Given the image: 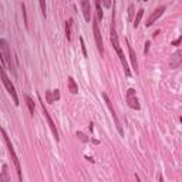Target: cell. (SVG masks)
Masks as SVG:
<instances>
[{
    "mask_svg": "<svg viewBox=\"0 0 182 182\" xmlns=\"http://www.w3.org/2000/svg\"><path fill=\"white\" fill-rule=\"evenodd\" d=\"M2 135H3V141H4V144H6L7 150H9L10 157H12V160H13V164H14V166H16L17 176H19V179H20V181H22V179H23V175H22V166H20V161H19V158H17L16 152H14V148H13L12 142H10V138L7 137L6 131H4V128H3V130H2Z\"/></svg>",
    "mask_w": 182,
    "mask_h": 182,
    "instance_id": "3957f363",
    "label": "cell"
},
{
    "mask_svg": "<svg viewBox=\"0 0 182 182\" xmlns=\"http://www.w3.org/2000/svg\"><path fill=\"white\" fill-rule=\"evenodd\" d=\"M145 2H147V0H145Z\"/></svg>",
    "mask_w": 182,
    "mask_h": 182,
    "instance_id": "4dcf8cb0",
    "label": "cell"
},
{
    "mask_svg": "<svg viewBox=\"0 0 182 182\" xmlns=\"http://www.w3.org/2000/svg\"><path fill=\"white\" fill-rule=\"evenodd\" d=\"M164 12H165V6H161V7H158V9H155L152 13H151V16L148 17L147 23H145V26H147V27H150V26H152L154 23L157 22V20L160 19V17L164 14Z\"/></svg>",
    "mask_w": 182,
    "mask_h": 182,
    "instance_id": "ba28073f",
    "label": "cell"
},
{
    "mask_svg": "<svg viewBox=\"0 0 182 182\" xmlns=\"http://www.w3.org/2000/svg\"><path fill=\"white\" fill-rule=\"evenodd\" d=\"M43 114H44V117H46V120H47V122H48V127H50V130H51V132H53V135H54V138H56V141L58 142V140H60V137H58V132H57V128H56V125H54V121L51 120V117H50V114H48V111L46 110V107H44V104H43Z\"/></svg>",
    "mask_w": 182,
    "mask_h": 182,
    "instance_id": "30bf717a",
    "label": "cell"
},
{
    "mask_svg": "<svg viewBox=\"0 0 182 182\" xmlns=\"http://www.w3.org/2000/svg\"><path fill=\"white\" fill-rule=\"evenodd\" d=\"M67 86H68V91H70L71 94H77V93H78V86H77L76 80H74L73 77H68Z\"/></svg>",
    "mask_w": 182,
    "mask_h": 182,
    "instance_id": "4fadbf2b",
    "label": "cell"
},
{
    "mask_svg": "<svg viewBox=\"0 0 182 182\" xmlns=\"http://www.w3.org/2000/svg\"><path fill=\"white\" fill-rule=\"evenodd\" d=\"M90 131H93V130H94V124H93V122H90Z\"/></svg>",
    "mask_w": 182,
    "mask_h": 182,
    "instance_id": "f1b7e54d",
    "label": "cell"
},
{
    "mask_svg": "<svg viewBox=\"0 0 182 182\" xmlns=\"http://www.w3.org/2000/svg\"><path fill=\"white\" fill-rule=\"evenodd\" d=\"M46 97H47V101L50 102V104H53V102L56 101V100H54V96L51 94V91H46Z\"/></svg>",
    "mask_w": 182,
    "mask_h": 182,
    "instance_id": "ffe728a7",
    "label": "cell"
},
{
    "mask_svg": "<svg viewBox=\"0 0 182 182\" xmlns=\"http://www.w3.org/2000/svg\"><path fill=\"white\" fill-rule=\"evenodd\" d=\"M0 50H2V54H0V60H2V67L7 68L13 73V76H16V67H14V63H13V57H12V51L9 48V44L4 38L0 40Z\"/></svg>",
    "mask_w": 182,
    "mask_h": 182,
    "instance_id": "6da1fadb",
    "label": "cell"
},
{
    "mask_svg": "<svg viewBox=\"0 0 182 182\" xmlns=\"http://www.w3.org/2000/svg\"><path fill=\"white\" fill-rule=\"evenodd\" d=\"M104 2V6L106 7H111V0H102Z\"/></svg>",
    "mask_w": 182,
    "mask_h": 182,
    "instance_id": "83f0119b",
    "label": "cell"
},
{
    "mask_svg": "<svg viewBox=\"0 0 182 182\" xmlns=\"http://www.w3.org/2000/svg\"><path fill=\"white\" fill-rule=\"evenodd\" d=\"M96 7H97V19L102 20L104 14H102V9H101V0H96Z\"/></svg>",
    "mask_w": 182,
    "mask_h": 182,
    "instance_id": "ac0fdd59",
    "label": "cell"
},
{
    "mask_svg": "<svg viewBox=\"0 0 182 182\" xmlns=\"http://www.w3.org/2000/svg\"><path fill=\"white\" fill-rule=\"evenodd\" d=\"M182 66V50H176L172 56H171V61H170V67L172 70L181 67Z\"/></svg>",
    "mask_w": 182,
    "mask_h": 182,
    "instance_id": "9c48e42d",
    "label": "cell"
},
{
    "mask_svg": "<svg viewBox=\"0 0 182 182\" xmlns=\"http://www.w3.org/2000/svg\"><path fill=\"white\" fill-rule=\"evenodd\" d=\"M77 137L80 138V140L83 141V142H88V138H87V135H86V134H83V132L78 131V132H77Z\"/></svg>",
    "mask_w": 182,
    "mask_h": 182,
    "instance_id": "7402d4cb",
    "label": "cell"
},
{
    "mask_svg": "<svg viewBox=\"0 0 182 182\" xmlns=\"http://www.w3.org/2000/svg\"><path fill=\"white\" fill-rule=\"evenodd\" d=\"M93 30H94V37H96V43H97V48H98L100 54H104V44H102V37H101V32L98 29V19H94L93 22Z\"/></svg>",
    "mask_w": 182,
    "mask_h": 182,
    "instance_id": "8992f818",
    "label": "cell"
},
{
    "mask_svg": "<svg viewBox=\"0 0 182 182\" xmlns=\"http://www.w3.org/2000/svg\"><path fill=\"white\" fill-rule=\"evenodd\" d=\"M179 120H181V122H182V117H181V118H179Z\"/></svg>",
    "mask_w": 182,
    "mask_h": 182,
    "instance_id": "f546056e",
    "label": "cell"
},
{
    "mask_svg": "<svg viewBox=\"0 0 182 182\" xmlns=\"http://www.w3.org/2000/svg\"><path fill=\"white\" fill-rule=\"evenodd\" d=\"M22 10H23V16H24V26L29 27V23H27V13H26V6L22 4Z\"/></svg>",
    "mask_w": 182,
    "mask_h": 182,
    "instance_id": "603a6c76",
    "label": "cell"
},
{
    "mask_svg": "<svg viewBox=\"0 0 182 182\" xmlns=\"http://www.w3.org/2000/svg\"><path fill=\"white\" fill-rule=\"evenodd\" d=\"M80 44H81V48H83L84 57H87V50H86V46H84V38L83 37H80Z\"/></svg>",
    "mask_w": 182,
    "mask_h": 182,
    "instance_id": "cb8c5ba5",
    "label": "cell"
},
{
    "mask_svg": "<svg viewBox=\"0 0 182 182\" xmlns=\"http://www.w3.org/2000/svg\"><path fill=\"white\" fill-rule=\"evenodd\" d=\"M102 98H104V101H106V104H107V107H108L110 112H111V117H112V120H114V122H115V128H117V131H118L120 135L122 137V135H124V130H122L121 122H120L118 117H117V112H115L114 107H112V104H111V100L108 98V96H107L106 93H102Z\"/></svg>",
    "mask_w": 182,
    "mask_h": 182,
    "instance_id": "5b68a950",
    "label": "cell"
},
{
    "mask_svg": "<svg viewBox=\"0 0 182 182\" xmlns=\"http://www.w3.org/2000/svg\"><path fill=\"white\" fill-rule=\"evenodd\" d=\"M80 4H81L83 14H84V20L87 23L91 22V6H90V0H80Z\"/></svg>",
    "mask_w": 182,
    "mask_h": 182,
    "instance_id": "8fae6325",
    "label": "cell"
},
{
    "mask_svg": "<svg viewBox=\"0 0 182 182\" xmlns=\"http://www.w3.org/2000/svg\"><path fill=\"white\" fill-rule=\"evenodd\" d=\"M2 81H3V86H4V88L7 90V93L12 96L14 104L19 106L20 102H19V97H17V93H16V88H14V86L12 84V81L9 80V77H7V74H6V68L4 67H2Z\"/></svg>",
    "mask_w": 182,
    "mask_h": 182,
    "instance_id": "277c9868",
    "label": "cell"
},
{
    "mask_svg": "<svg viewBox=\"0 0 182 182\" xmlns=\"http://www.w3.org/2000/svg\"><path fill=\"white\" fill-rule=\"evenodd\" d=\"M24 100H26V104H27V107H29L30 114L34 115V108H36V106H34V101H33V98H30L29 96H24Z\"/></svg>",
    "mask_w": 182,
    "mask_h": 182,
    "instance_id": "5bb4252c",
    "label": "cell"
},
{
    "mask_svg": "<svg viewBox=\"0 0 182 182\" xmlns=\"http://www.w3.org/2000/svg\"><path fill=\"white\" fill-rule=\"evenodd\" d=\"M127 46H128V51H130V60H131V66L134 68V71L138 74V61H137V54H135V51L132 50V47L130 46V43L127 42Z\"/></svg>",
    "mask_w": 182,
    "mask_h": 182,
    "instance_id": "7c38bea8",
    "label": "cell"
},
{
    "mask_svg": "<svg viewBox=\"0 0 182 182\" xmlns=\"http://www.w3.org/2000/svg\"><path fill=\"white\" fill-rule=\"evenodd\" d=\"M71 26H73V20H67L66 22V37L68 42H71Z\"/></svg>",
    "mask_w": 182,
    "mask_h": 182,
    "instance_id": "9a60e30c",
    "label": "cell"
},
{
    "mask_svg": "<svg viewBox=\"0 0 182 182\" xmlns=\"http://www.w3.org/2000/svg\"><path fill=\"white\" fill-rule=\"evenodd\" d=\"M111 43H112L114 50L117 51V54H118L120 61H121L122 67H124L125 74H127L128 77H131V71H130V67H128V63L127 61H124L125 56H124V53H122V50H121V46H120V42H118V36H117V32H115V29H114V19H112V29H111Z\"/></svg>",
    "mask_w": 182,
    "mask_h": 182,
    "instance_id": "7a4b0ae2",
    "label": "cell"
},
{
    "mask_svg": "<svg viewBox=\"0 0 182 182\" xmlns=\"http://www.w3.org/2000/svg\"><path fill=\"white\" fill-rule=\"evenodd\" d=\"M150 46H151V43H150V42L145 43V48H144V53H145V54H147L148 50H150Z\"/></svg>",
    "mask_w": 182,
    "mask_h": 182,
    "instance_id": "4316f807",
    "label": "cell"
},
{
    "mask_svg": "<svg viewBox=\"0 0 182 182\" xmlns=\"http://www.w3.org/2000/svg\"><path fill=\"white\" fill-rule=\"evenodd\" d=\"M0 181H3V182H9L10 181V178H9V171H7V165H6V164H3V171H2Z\"/></svg>",
    "mask_w": 182,
    "mask_h": 182,
    "instance_id": "e0dca14e",
    "label": "cell"
},
{
    "mask_svg": "<svg viewBox=\"0 0 182 182\" xmlns=\"http://www.w3.org/2000/svg\"><path fill=\"white\" fill-rule=\"evenodd\" d=\"M144 12H145L144 9H140V10H138L137 16H135V19H134V27H135V29H137L138 26H140L141 19H142V16H144Z\"/></svg>",
    "mask_w": 182,
    "mask_h": 182,
    "instance_id": "2e32d148",
    "label": "cell"
},
{
    "mask_svg": "<svg viewBox=\"0 0 182 182\" xmlns=\"http://www.w3.org/2000/svg\"><path fill=\"white\" fill-rule=\"evenodd\" d=\"M134 13H135L134 4H130V6H128V20H130V22L134 20Z\"/></svg>",
    "mask_w": 182,
    "mask_h": 182,
    "instance_id": "d6986e66",
    "label": "cell"
},
{
    "mask_svg": "<svg viewBox=\"0 0 182 182\" xmlns=\"http://www.w3.org/2000/svg\"><path fill=\"white\" fill-rule=\"evenodd\" d=\"M182 43V36H179L176 40H174V42H171V46H179Z\"/></svg>",
    "mask_w": 182,
    "mask_h": 182,
    "instance_id": "d4e9b609",
    "label": "cell"
},
{
    "mask_svg": "<svg viewBox=\"0 0 182 182\" xmlns=\"http://www.w3.org/2000/svg\"><path fill=\"white\" fill-rule=\"evenodd\" d=\"M127 104L130 108L132 110H140V102H138L137 98V93H135L134 88H128L127 90Z\"/></svg>",
    "mask_w": 182,
    "mask_h": 182,
    "instance_id": "52a82bcc",
    "label": "cell"
},
{
    "mask_svg": "<svg viewBox=\"0 0 182 182\" xmlns=\"http://www.w3.org/2000/svg\"><path fill=\"white\" fill-rule=\"evenodd\" d=\"M38 3H40V7H42L43 16L46 17V10H47V7H46V0H38Z\"/></svg>",
    "mask_w": 182,
    "mask_h": 182,
    "instance_id": "44dd1931",
    "label": "cell"
},
{
    "mask_svg": "<svg viewBox=\"0 0 182 182\" xmlns=\"http://www.w3.org/2000/svg\"><path fill=\"white\" fill-rule=\"evenodd\" d=\"M53 96H54V100H60V91L58 90H53Z\"/></svg>",
    "mask_w": 182,
    "mask_h": 182,
    "instance_id": "484cf974",
    "label": "cell"
}]
</instances>
